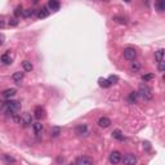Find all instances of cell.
Instances as JSON below:
<instances>
[{
  "label": "cell",
  "mask_w": 165,
  "mask_h": 165,
  "mask_svg": "<svg viewBox=\"0 0 165 165\" xmlns=\"http://www.w3.org/2000/svg\"><path fill=\"white\" fill-rule=\"evenodd\" d=\"M4 108L7 111V114H9L10 116H14V115H18L21 110V103L17 102V101H7L4 102Z\"/></svg>",
  "instance_id": "cell-1"
},
{
  "label": "cell",
  "mask_w": 165,
  "mask_h": 165,
  "mask_svg": "<svg viewBox=\"0 0 165 165\" xmlns=\"http://www.w3.org/2000/svg\"><path fill=\"white\" fill-rule=\"evenodd\" d=\"M137 93H138V95H141L145 101H151L153 98L152 89H151L148 85H146V84H142L141 87H139V89H138V92H137Z\"/></svg>",
  "instance_id": "cell-2"
},
{
  "label": "cell",
  "mask_w": 165,
  "mask_h": 165,
  "mask_svg": "<svg viewBox=\"0 0 165 165\" xmlns=\"http://www.w3.org/2000/svg\"><path fill=\"white\" fill-rule=\"evenodd\" d=\"M124 57H125V59H128V61H136V58H137V50L134 48L128 46V48L124 49Z\"/></svg>",
  "instance_id": "cell-3"
},
{
  "label": "cell",
  "mask_w": 165,
  "mask_h": 165,
  "mask_svg": "<svg viewBox=\"0 0 165 165\" xmlns=\"http://www.w3.org/2000/svg\"><path fill=\"white\" fill-rule=\"evenodd\" d=\"M124 165H136L137 164V156L134 153H126L124 156V159H121Z\"/></svg>",
  "instance_id": "cell-4"
},
{
  "label": "cell",
  "mask_w": 165,
  "mask_h": 165,
  "mask_svg": "<svg viewBox=\"0 0 165 165\" xmlns=\"http://www.w3.org/2000/svg\"><path fill=\"white\" fill-rule=\"evenodd\" d=\"M121 153L119 152V151H112L111 153H110V163L114 164V165H117L121 161Z\"/></svg>",
  "instance_id": "cell-5"
},
{
  "label": "cell",
  "mask_w": 165,
  "mask_h": 165,
  "mask_svg": "<svg viewBox=\"0 0 165 165\" xmlns=\"http://www.w3.org/2000/svg\"><path fill=\"white\" fill-rule=\"evenodd\" d=\"M76 165H93V159L89 156H81L76 159Z\"/></svg>",
  "instance_id": "cell-6"
},
{
  "label": "cell",
  "mask_w": 165,
  "mask_h": 165,
  "mask_svg": "<svg viewBox=\"0 0 165 165\" xmlns=\"http://www.w3.org/2000/svg\"><path fill=\"white\" fill-rule=\"evenodd\" d=\"M21 123L23 126H29L30 124H32V116L31 114H29V112H25L23 115L21 116Z\"/></svg>",
  "instance_id": "cell-7"
},
{
  "label": "cell",
  "mask_w": 165,
  "mask_h": 165,
  "mask_svg": "<svg viewBox=\"0 0 165 165\" xmlns=\"http://www.w3.org/2000/svg\"><path fill=\"white\" fill-rule=\"evenodd\" d=\"M16 93H17V90H16L14 88H9V89L3 90L1 95L4 98H12V97H14V95H16Z\"/></svg>",
  "instance_id": "cell-8"
},
{
  "label": "cell",
  "mask_w": 165,
  "mask_h": 165,
  "mask_svg": "<svg viewBox=\"0 0 165 165\" xmlns=\"http://www.w3.org/2000/svg\"><path fill=\"white\" fill-rule=\"evenodd\" d=\"M98 125H100L101 128H108V126L111 125V120H110L108 117H106V116L100 117V120H98Z\"/></svg>",
  "instance_id": "cell-9"
},
{
  "label": "cell",
  "mask_w": 165,
  "mask_h": 165,
  "mask_svg": "<svg viewBox=\"0 0 165 165\" xmlns=\"http://www.w3.org/2000/svg\"><path fill=\"white\" fill-rule=\"evenodd\" d=\"M59 8H61V4H59V1H57V0H49L48 3V9L50 10H58Z\"/></svg>",
  "instance_id": "cell-10"
},
{
  "label": "cell",
  "mask_w": 165,
  "mask_h": 165,
  "mask_svg": "<svg viewBox=\"0 0 165 165\" xmlns=\"http://www.w3.org/2000/svg\"><path fill=\"white\" fill-rule=\"evenodd\" d=\"M34 114H35V117H36L38 120L43 119V117L45 116V111H44V108H43V107H40V106H38L36 108H35Z\"/></svg>",
  "instance_id": "cell-11"
},
{
  "label": "cell",
  "mask_w": 165,
  "mask_h": 165,
  "mask_svg": "<svg viewBox=\"0 0 165 165\" xmlns=\"http://www.w3.org/2000/svg\"><path fill=\"white\" fill-rule=\"evenodd\" d=\"M49 12H50V10H48V7H41V9L38 10V17L39 18H46L49 16Z\"/></svg>",
  "instance_id": "cell-12"
},
{
  "label": "cell",
  "mask_w": 165,
  "mask_h": 165,
  "mask_svg": "<svg viewBox=\"0 0 165 165\" xmlns=\"http://www.w3.org/2000/svg\"><path fill=\"white\" fill-rule=\"evenodd\" d=\"M138 93L137 92H130L129 93V95H128V102L129 103H136L137 102V100H138Z\"/></svg>",
  "instance_id": "cell-13"
},
{
  "label": "cell",
  "mask_w": 165,
  "mask_h": 165,
  "mask_svg": "<svg viewBox=\"0 0 165 165\" xmlns=\"http://www.w3.org/2000/svg\"><path fill=\"white\" fill-rule=\"evenodd\" d=\"M12 79H13V80H14L16 82H17V84H21L22 79H23V72H21V71H17V72L13 74Z\"/></svg>",
  "instance_id": "cell-14"
},
{
  "label": "cell",
  "mask_w": 165,
  "mask_h": 165,
  "mask_svg": "<svg viewBox=\"0 0 165 165\" xmlns=\"http://www.w3.org/2000/svg\"><path fill=\"white\" fill-rule=\"evenodd\" d=\"M155 9L158 10V12L163 13L164 10H165V3L163 1V0H159V1H156L155 3Z\"/></svg>",
  "instance_id": "cell-15"
},
{
  "label": "cell",
  "mask_w": 165,
  "mask_h": 165,
  "mask_svg": "<svg viewBox=\"0 0 165 165\" xmlns=\"http://www.w3.org/2000/svg\"><path fill=\"white\" fill-rule=\"evenodd\" d=\"M43 124L41 123H35L34 124V132H35V134L36 136H40L41 133H43Z\"/></svg>",
  "instance_id": "cell-16"
},
{
  "label": "cell",
  "mask_w": 165,
  "mask_h": 165,
  "mask_svg": "<svg viewBox=\"0 0 165 165\" xmlns=\"http://www.w3.org/2000/svg\"><path fill=\"white\" fill-rule=\"evenodd\" d=\"M87 125H84V124H81V125H79V126H76V129H75V132H76V134H79V136H82V134H85L87 133Z\"/></svg>",
  "instance_id": "cell-17"
},
{
  "label": "cell",
  "mask_w": 165,
  "mask_h": 165,
  "mask_svg": "<svg viewBox=\"0 0 165 165\" xmlns=\"http://www.w3.org/2000/svg\"><path fill=\"white\" fill-rule=\"evenodd\" d=\"M112 137H114L115 139H117V141H123L124 139V134L121 130H119V129H116V130L112 132Z\"/></svg>",
  "instance_id": "cell-18"
},
{
  "label": "cell",
  "mask_w": 165,
  "mask_h": 165,
  "mask_svg": "<svg viewBox=\"0 0 165 165\" xmlns=\"http://www.w3.org/2000/svg\"><path fill=\"white\" fill-rule=\"evenodd\" d=\"M0 61L4 63V65H10V63H12V58H10V56L8 53H5L0 57Z\"/></svg>",
  "instance_id": "cell-19"
},
{
  "label": "cell",
  "mask_w": 165,
  "mask_h": 165,
  "mask_svg": "<svg viewBox=\"0 0 165 165\" xmlns=\"http://www.w3.org/2000/svg\"><path fill=\"white\" fill-rule=\"evenodd\" d=\"M155 59L158 62L164 61V49H159L158 52H155Z\"/></svg>",
  "instance_id": "cell-20"
},
{
  "label": "cell",
  "mask_w": 165,
  "mask_h": 165,
  "mask_svg": "<svg viewBox=\"0 0 165 165\" xmlns=\"http://www.w3.org/2000/svg\"><path fill=\"white\" fill-rule=\"evenodd\" d=\"M130 70L134 71V72H137V71L141 70V63H139L138 61H133L130 63Z\"/></svg>",
  "instance_id": "cell-21"
},
{
  "label": "cell",
  "mask_w": 165,
  "mask_h": 165,
  "mask_svg": "<svg viewBox=\"0 0 165 165\" xmlns=\"http://www.w3.org/2000/svg\"><path fill=\"white\" fill-rule=\"evenodd\" d=\"M59 134H61V128H59V126H53L52 130H50V136L56 138V137H58Z\"/></svg>",
  "instance_id": "cell-22"
},
{
  "label": "cell",
  "mask_w": 165,
  "mask_h": 165,
  "mask_svg": "<svg viewBox=\"0 0 165 165\" xmlns=\"http://www.w3.org/2000/svg\"><path fill=\"white\" fill-rule=\"evenodd\" d=\"M22 67H23L25 71H31L34 66H32V63L30 61H23V62H22Z\"/></svg>",
  "instance_id": "cell-23"
},
{
  "label": "cell",
  "mask_w": 165,
  "mask_h": 165,
  "mask_svg": "<svg viewBox=\"0 0 165 165\" xmlns=\"http://www.w3.org/2000/svg\"><path fill=\"white\" fill-rule=\"evenodd\" d=\"M98 82H100V85H101L102 88H108V87H111V84H110V81L107 80V79L100 78V79H98Z\"/></svg>",
  "instance_id": "cell-24"
},
{
  "label": "cell",
  "mask_w": 165,
  "mask_h": 165,
  "mask_svg": "<svg viewBox=\"0 0 165 165\" xmlns=\"http://www.w3.org/2000/svg\"><path fill=\"white\" fill-rule=\"evenodd\" d=\"M34 13H35V9H31V8H29V9H25L23 12H22V16H23L25 18H29V17H31Z\"/></svg>",
  "instance_id": "cell-25"
},
{
  "label": "cell",
  "mask_w": 165,
  "mask_h": 165,
  "mask_svg": "<svg viewBox=\"0 0 165 165\" xmlns=\"http://www.w3.org/2000/svg\"><path fill=\"white\" fill-rule=\"evenodd\" d=\"M3 158H4V160L7 161L8 164H13V163H16V159H14V158H12V156H9V155H3Z\"/></svg>",
  "instance_id": "cell-26"
},
{
  "label": "cell",
  "mask_w": 165,
  "mask_h": 165,
  "mask_svg": "<svg viewBox=\"0 0 165 165\" xmlns=\"http://www.w3.org/2000/svg\"><path fill=\"white\" fill-rule=\"evenodd\" d=\"M153 78H155V75H153V74H146V75L142 76V80H143V81L146 82V81H150V80H152Z\"/></svg>",
  "instance_id": "cell-27"
},
{
  "label": "cell",
  "mask_w": 165,
  "mask_h": 165,
  "mask_svg": "<svg viewBox=\"0 0 165 165\" xmlns=\"http://www.w3.org/2000/svg\"><path fill=\"white\" fill-rule=\"evenodd\" d=\"M107 80L110 81V84H115V82L119 81V78H117L116 75H111V76H108V79H107Z\"/></svg>",
  "instance_id": "cell-28"
},
{
  "label": "cell",
  "mask_w": 165,
  "mask_h": 165,
  "mask_svg": "<svg viewBox=\"0 0 165 165\" xmlns=\"http://www.w3.org/2000/svg\"><path fill=\"white\" fill-rule=\"evenodd\" d=\"M22 12H23L22 7H21V5H18V7L14 9V16H16V17H20V16L22 14Z\"/></svg>",
  "instance_id": "cell-29"
},
{
  "label": "cell",
  "mask_w": 165,
  "mask_h": 165,
  "mask_svg": "<svg viewBox=\"0 0 165 165\" xmlns=\"http://www.w3.org/2000/svg\"><path fill=\"white\" fill-rule=\"evenodd\" d=\"M8 23H9V26H17L18 21H17V18H10V20L8 21Z\"/></svg>",
  "instance_id": "cell-30"
},
{
  "label": "cell",
  "mask_w": 165,
  "mask_h": 165,
  "mask_svg": "<svg viewBox=\"0 0 165 165\" xmlns=\"http://www.w3.org/2000/svg\"><path fill=\"white\" fill-rule=\"evenodd\" d=\"M114 21H116V22H119V23H124L125 25L126 23V21H125V18H123V17H114Z\"/></svg>",
  "instance_id": "cell-31"
},
{
  "label": "cell",
  "mask_w": 165,
  "mask_h": 165,
  "mask_svg": "<svg viewBox=\"0 0 165 165\" xmlns=\"http://www.w3.org/2000/svg\"><path fill=\"white\" fill-rule=\"evenodd\" d=\"M159 65H158V68H159V71H160V72H163L164 71V68H165V65H164V61H161V62H158Z\"/></svg>",
  "instance_id": "cell-32"
},
{
  "label": "cell",
  "mask_w": 165,
  "mask_h": 165,
  "mask_svg": "<svg viewBox=\"0 0 165 165\" xmlns=\"http://www.w3.org/2000/svg\"><path fill=\"white\" fill-rule=\"evenodd\" d=\"M4 25H5L4 17H3V16H0V29H1V27H4Z\"/></svg>",
  "instance_id": "cell-33"
},
{
  "label": "cell",
  "mask_w": 165,
  "mask_h": 165,
  "mask_svg": "<svg viewBox=\"0 0 165 165\" xmlns=\"http://www.w3.org/2000/svg\"><path fill=\"white\" fill-rule=\"evenodd\" d=\"M4 41H5V36L4 35H0V45H3V44H4Z\"/></svg>",
  "instance_id": "cell-34"
},
{
  "label": "cell",
  "mask_w": 165,
  "mask_h": 165,
  "mask_svg": "<svg viewBox=\"0 0 165 165\" xmlns=\"http://www.w3.org/2000/svg\"><path fill=\"white\" fill-rule=\"evenodd\" d=\"M3 108H4V102L0 100V110H3Z\"/></svg>",
  "instance_id": "cell-35"
},
{
  "label": "cell",
  "mask_w": 165,
  "mask_h": 165,
  "mask_svg": "<svg viewBox=\"0 0 165 165\" xmlns=\"http://www.w3.org/2000/svg\"><path fill=\"white\" fill-rule=\"evenodd\" d=\"M68 165H76V164H68Z\"/></svg>",
  "instance_id": "cell-36"
}]
</instances>
